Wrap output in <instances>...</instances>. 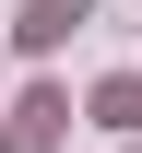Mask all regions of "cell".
Returning <instances> with one entry per match:
<instances>
[{
	"label": "cell",
	"mask_w": 142,
	"mask_h": 153,
	"mask_svg": "<svg viewBox=\"0 0 142 153\" xmlns=\"http://www.w3.org/2000/svg\"><path fill=\"white\" fill-rule=\"evenodd\" d=\"M59 130H71V94H47V82H36V94L0 118V153H59Z\"/></svg>",
	"instance_id": "cell-1"
},
{
	"label": "cell",
	"mask_w": 142,
	"mask_h": 153,
	"mask_svg": "<svg viewBox=\"0 0 142 153\" xmlns=\"http://www.w3.org/2000/svg\"><path fill=\"white\" fill-rule=\"evenodd\" d=\"M83 12H95V0H24V24H12V36H24V47L47 59V47H59L71 24H83Z\"/></svg>",
	"instance_id": "cell-2"
},
{
	"label": "cell",
	"mask_w": 142,
	"mask_h": 153,
	"mask_svg": "<svg viewBox=\"0 0 142 153\" xmlns=\"http://www.w3.org/2000/svg\"><path fill=\"white\" fill-rule=\"evenodd\" d=\"M95 118H107V130H142V71H119V82H95Z\"/></svg>",
	"instance_id": "cell-3"
}]
</instances>
